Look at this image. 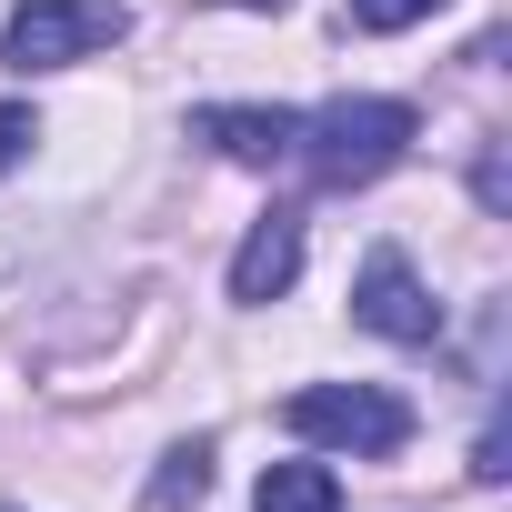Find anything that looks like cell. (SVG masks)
I'll use <instances>...</instances> for the list:
<instances>
[{"label": "cell", "mask_w": 512, "mask_h": 512, "mask_svg": "<svg viewBox=\"0 0 512 512\" xmlns=\"http://www.w3.org/2000/svg\"><path fill=\"white\" fill-rule=\"evenodd\" d=\"M412 101H382V91H352V101H322V111H302L292 121V151H302V171L322 181V191H362V181H382L402 151H412Z\"/></svg>", "instance_id": "1"}, {"label": "cell", "mask_w": 512, "mask_h": 512, "mask_svg": "<svg viewBox=\"0 0 512 512\" xmlns=\"http://www.w3.org/2000/svg\"><path fill=\"white\" fill-rule=\"evenodd\" d=\"M292 442H322V452H352V462H392L412 442V402L382 392V382H312L282 402Z\"/></svg>", "instance_id": "2"}, {"label": "cell", "mask_w": 512, "mask_h": 512, "mask_svg": "<svg viewBox=\"0 0 512 512\" xmlns=\"http://www.w3.org/2000/svg\"><path fill=\"white\" fill-rule=\"evenodd\" d=\"M121 41H131L121 0H21L11 31H0V61H11V71H71V61L121 51Z\"/></svg>", "instance_id": "3"}, {"label": "cell", "mask_w": 512, "mask_h": 512, "mask_svg": "<svg viewBox=\"0 0 512 512\" xmlns=\"http://www.w3.org/2000/svg\"><path fill=\"white\" fill-rule=\"evenodd\" d=\"M352 312H362L382 342H432V332H442V312H432V292H422V272L402 262V251H372V262H362Z\"/></svg>", "instance_id": "4"}, {"label": "cell", "mask_w": 512, "mask_h": 512, "mask_svg": "<svg viewBox=\"0 0 512 512\" xmlns=\"http://www.w3.org/2000/svg\"><path fill=\"white\" fill-rule=\"evenodd\" d=\"M292 121L302 111H282V101H211V111H191V141H211L241 171H272V161H292Z\"/></svg>", "instance_id": "5"}, {"label": "cell", "mask_w": 512, "mask_h": 512, "mask_svg": "<svg viewBox=\"0 0 512 512\" xmlns=\"http://www.w3.org/2000/svg\"><path fill=\"white\" fill-rule=\"evenodd\" d=\"M302 282V211H262L231 251V302H282Z\"/></svg>", "instance_id": "6"}, {"label": "cell", "mask_w": 512, "mask_h": 512, "mask_svg": "<svg viewBox=\"0 0 512 512\" xmlns=\"http://www.w3.org/2000/svg\"><path fill=\"white\" fill-rule=\"evenodd\" d=\"M251 512H342V482H332V462H272Z\"/></svg>", "instance_id": "7"}, {"label": "cell", "mask_w": 512, "mask_h": 512, "mask_svg": "<svg viewBox=\"0 0 512 512\" xmlns=\"http://www.w3.org/2000/svg\"><path fill=\"white\" fill-rule=\"evenodd\" d=\"M201 492H211V442H171L161 472H151V502L181 512V502H201Z\"/></svg>", "instance_id": "8"}, {"label": "cell", "mask_w": 512, "mask_h": 512, "mask_svg": "<svg viewBox=\"0 0 512 512\" xmlns=\"http://www.w3.org/2000/svg\"><path fill=\"white\" fill-rule=\"evenodd\" d=\"M432 11H442V0H352V31H412Z\"/></svg>", "instance_id": "9"}, {"label": "cell", "mask_w": 512, "mask_h": 512, "mask_svg": "<svg viewBox=\"0 0 512 512\" xmlns=\"http://www.w3.org/2000/svg\"><path fill=\"white\" fill-rule=\"evenodd\" d=\"M31 141H41V121H31L21 101H0V181H11V171L31 161Z\"/></svg>", "instance_id": "10"}, {"label": "cell", "mask_w": 512, "mask_h": 512, "mask_svg": "<svg viewBox=\"0 0 512 512\" xmlns=\"http://www.w3.org/2000/svg\"><path fill=\"white\" fill-rule=\"evenodd\" d=\"M231 11H292V0H231Z\"/></svg>", "instance_id": "11"}]
</instances>
